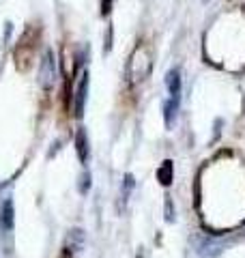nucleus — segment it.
Here are the masks:
<instances>
[{
  "label": "nucleus",
  "instance_id": "f257e3e1",
  "mask_svg": "<svg viewBox=\"0 0 245 258\" xmlns=\"http://www.w3.org/2000/svg\"><path fill=\"white\" fill-rule=\"evenodd\" d=\"M151 67H153V54L149 45H136V50L129 56L127 62V82L129 84H140L146 78L151 76Z\"/></svg>",
  "mask_w": 245,
  "mask_h": 258
},
{
  "label": "nucleus",
  "instance_id": "f03ea898",
  "mask_svg": "<svg viewBox=\"0 0 245 258\" xmlns=\"http://www.w3.org/2000/svg\"><path fill=\"white\" fill-rule=\"evenodd\" d=\"M56 80H58V69H56L54 52L50 47H45L43 58H41V64H39V86L43 91H52L56 86Z\"/></svg>",
  "mask_w": 245,
  "mask_h": 258
},
{
  "label": "nucleus",
  "instance_id": "7ed1b4c3",
  "mask_svg": "<svg viewBox=\"0 0 245 258\" xmlns=\"http://www.w3.org/2000/svg\"><path fill=\"white\" fill-rule=\"evenodd\" d=\"M86 93H88V71H82V74H80L78 88H76V93H73V114H76L78 118L84 114Z\"/></svg>",
  "mask_w": 245,
  "mask_h": 258
},
{
  "label": "nucleus",
  "instance_id": "20e7f679",
  "mask_svg": "<svg viewBox=\"0 0 245 258\" xmlns=\"http://www.w3.org/2000/svg\"><path fill=\"white\" fill-rule=\"evenodd\" d=\"M82 247H84V230L82 228H71L67 239H65L63 258H73Z\"/></svg>",
  "mask_w": 245,
  "mask_h": 258
},
{
  "label": "nucleus",
  "instance_id": "39448f33",
  "mask_svg": "<svg viewBox=\"0 0 245 258\" xmlns=\"http://www.w3.org/2000/svg\"><path fill=\"white\" fill-rule=\"evenodd\" d=\"M76 153L82 164H86L88 157H91V147H88V136L84 127H78V132H76Z\"/></svg>",
  "mask_w": 245,
  "mask_h": 258
},
{
  "label": "nucleus",
  "instance_id": "423d86ee",
  "mask_svg": "<svg viewBox=\"0 0 245 258\" xmlns=\"http://www.w3.org/2000/svg\"><path fill=\"white\" fill-rule=\"evenodd\" d=\"M166 86H168V93H170V99L178 101L181 97V69H170L166 74Z\"/></svg>",
  "mask_w": 245,
  "mask_h": 258
},
{
  "label": "nucleus",
  "instance_id": "0eeeda50",
  "mask_svg": "<svg viewBox=\"0 0 245 258\" xmlns=\"http://www.w3.org/2000/svg\"><path fill=\"white\" fill-rule=\"evenodd\" d=\"M172 172H174L172 161L166 159V161H163V164L159 166V170H157V181L163 185V187H168V185H172Z\"/></svg>",
  "mask_w": 245,
  "mask_h": 258
},
{
  "label": "nucleus",
  "instance_id": "6e6552de",
  "mask_svg": "<svg viewBox=\"0 0 245 258\" xmlns=\"http://www.w3.org/2000/svg\"><path fill=\"white\" fill-rule=\"evenodd\" d=\"M176 110H178V101H174V99L163 101V120H166V125H168V127L172 125Z\"/></svg>",
  "mask_w": 245,
  "mask_h": 258
},
{
  "label": "nucleus",
  "instance_id": "1a4fd4ad",
  "mask_svg": "<svg viewBox=\"0 0 245 258\" xmlns=\"http://www.w3.org/2000/svg\"><path fill=\"white\" fill-rule=\"evenodd\" d=\"M13 226V205L11 200H7L5 203V228H11Z\"/></svg>",
  "mask_w": 245,
  "mask_h": 258
},
{
  "label": "nucleus",
  "instance_id": "9d476101",
  "mask_svg": "<svg viewBox=\"0 0 245 258\" xmlns=\"http://www.w3.org/2000/svg\"><path fill=\"white\" fill-rule=\"evenodd\" d=\"M80 181H82V183H80V191H82V194H86V191H88V185H91V174L84 172Z\"/></svg>",
  "mask_w": 245,
  "mask_h": 258
},
{
  "label": "nucleus",
  "instance_id": "9b49d317",
  "mask_svg": "<svg viewBox=\"0 0 245 258\" xmlns=\"http://www.w3.org/2000/svg\"><path fill=\"white\" fill-rule=\"evenodd\" d=\"M112 11V0H101V15L103 18H108Z\"/></svg>",
  "mask_w": 245,
  "mask_h": 258
},
{
  "label": "nucleus",
  "instance_id": "f8f14e48",
  "mask_svg": "<svg viewBox=\"0 0 245 258\" xmlns=\"http://www.w3.org/2000/svg\"><path fill=\"white\" fill-rule=\"evenodd\" d=\"M112 39H114V32H112V26H110L108 32H105V54H108L110 47H112Z\"/></svg>",
  "mask_w": 245,
  "mask_h": 258
}]
</instances>
